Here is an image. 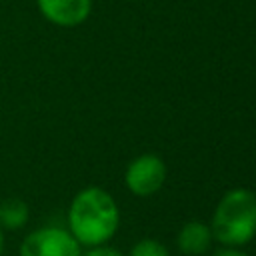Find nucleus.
Here are the masks:
<instances>
[{
    "label": "nucleus",
    "instance_id": "nucleus-8",
    "mask_svg": "<svg viewBox=\"0 0 256 256\" xmlns=\"http://www.w3.org/2000/svg\"><path fill=\"white\" fill-rule=\"evenodd\" d=\"M128 256H170V252L162 242L154 238H142L130 248Z\"/></svg>",
    "mask_w": 256,
    "mask_h": 256
},
{
    "label": "nucleus",
    "instance_id": "nucleus-9",
    "mask_svg": "<svg viewBox=\"0 0 256 256\" xmlns=\"http://www.w3.org/2000/svg\"><path fill=\"white\" fill-rule=\"evenodd\" d=\"M82 256H126V254H122L118 248H114L110 244H100V246L88 248L86 252L82 250Z\"/></svg>",
    "mask_w": 256,
    "mask_h": 256
},
{
    "label": "nucleus",
    "instance_id": "nucleus-2",
    "mask_svg": "<svg viewBox=\"0 0 256 256\" xmlns=\"http://www.w3.org/2000/svg\"><path fill=\"white\" fill-rule=\"evenodd\" d=\"M212 236L218 244L240 248L256 238V192L248 188L228 190L216 204L212 222Z\"/></svg>",
    "mask_w": 256,
    "mask_h": 256
},
{
    "label": "nucleus",
    "instance_id": "nucleus-11",
    "mask_svg": "<svg viewBox=\"0 0 256 256\" xmlns=\"http://www.w3.org/2000/svg\"><path fill=\"white\" fill-rule=\"evenodd\" d=\"M0 256H4V230L0 228Z\"/></svg>",
    "mask_w": 256,
    "mask_h": 256
},
{
    "label": "nucleus",
    "instance_id": "nucleus-4",
    "mask_svg": "<svg viewBox=\"0 0 256 256\" xmlns=\"http://www.w3.org/2000/svg\"><path fill=\"white\" fill-rule=\"evenodd\" d=\"M164 182L166 164L158 154H140L126 166L124 184L134 196H152L164 186Z\"/></svg>",
    "mask_w": 256,
    "mask_h": 256
},
{
    "label": "nucleus",
    "instance_id": "nucleus-1",
    "mask_svg": "<svg viewBox=\"0 0 256 256\" xmlns=\"http://www.w3.org/2000/svg\"><path fill=\"white\" fill-rule=\"evenodd\" d=\"M66 224L82 248L108 244L118 232L120 208L108 190L100 186H86L70 200Z\"/></svg>",
    "mask_w": 256,
    "mask_h": 256
},
{
    "label": "nucleus",
    "instance_id": "nucleus-7",
    "mask_svg": "<svg viewBox=\"0 0 256 256\" xmlns=\"http://www.w3.org/2000/svg\"><path fill=\"white\" fill-rule=\"evenodd\" d=\"M30 220V208L22 198H4L0 202V228L4 232H18Z\"/></svg>",
    "mask_w": 256,
    "mask_h": 256
},
{
    "label": "nucleus",
    "instance_id": "nucleus-5",
    "mask_svg": "<svg viewBox=\"0 0 256 256\" xmlns=\"http://www.w3.org/2000/svg\"><path fill=\"white\" fill-rule=\"evenodd\" d=\"M44 20L60 28H74L88 20L92 0H36Z\"/></svg>",
    "mask_w": 256,
    "mask_h": 256
},
{
    "label": "nucleus",
    "instance_id": "nucleus-6",
    "mask_svg": "<svg viewBox=\"0 0 256 256\" xmlns=\"http://www.w3.org/2000/svg\"><path fill=\"white\" fill-rule=\"evenodd\" d=\"M214 242L210 224L202 222V220H190L186 222L178 234H176V246L182 254L186 256H202L210 250Z\"/></svg>",
    "mask_w": 256,
    "mask_h": 256
},
{
    "label": "nucleus",
    "instance_id": "nucleus-10",
    "mask_svg": "<svg viewBox=\"0 0 256 256\" xmlns=\"http://www.w3.org/2000/svg\"><path fill=\"white\" fill-rule=\"evenodd\" d=\"M212 256H250L248 252L240 250V248H230V246H222L220 250H216Z\"/></svg>",
    "mask_w": 256,
    "mask_h": 256
},
{
    "label": "nucleus",
    "instance_id": "nucleus-3",
    "mask_svg": "<svg viewBox=\"0 0 256 256\" xmlns=\"http://www.w3.org/2000/svg\"><path fill=\"white\" fill-rule=\"evenodd\" d=\"M18 256H82V246L62 226H40L24 236Z\"/></svg>",
    "mask_w": 256,
    "mask_h": 256
}]
</instances>
